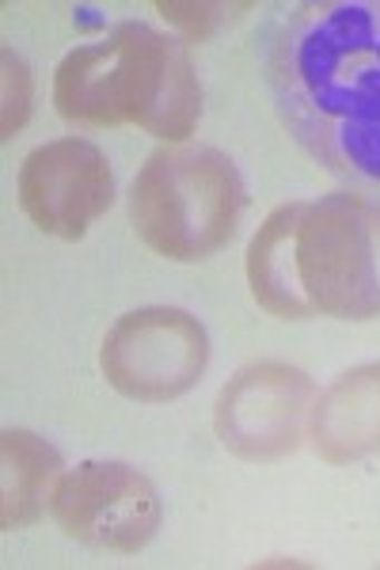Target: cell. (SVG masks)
<instances>
[{
  "instance_id": "13",
  "label": "cell",
  "mask_w": 380,
  "mask_h": 570,
  "mask_svg": "<svg viewBox=\"0 0 380 570\" xmlns=\"http://www.w3.org/2000/svg\"><path fill=\"white\" fill-rule=\"evenodd\" d=\"M156 8H160L164 20H172L191 42L206 39L213 27L225 20V12H233V8H225V4H156Z\"/></svg>"
},
{
  "instance_id": "1",
  "label": "cell",
  "mask_w": 380,
  "mask_h": 570,
  "mask_svg": "<svg viewBox=\"0 0 380 570\" xmlns=\"http://www.w3.org/2000/svg\"><path fill=\"white\" fill-rule=\"evenodd\" d=\"M266 80L293 141L331 176L380 195V0L290 8Z\"/></svg>"
},
{
  "instance_id": "9",
  "label": "cell",
  "mask_w": 380,
  "mask_h": 570,
  "mask_svg": "<svg viewBox=\"0 0 380 570\" xmlns=\"http://www.w3.org/2000/svg\"><path fill=\"white\" fill-rule=\"evenodd\" d=\"M309 441L328 464H354L380 453V362L354 365L316 395Z\"/></svg>"
},
{
  "instance_id": "3",
  "label": "cell",
  "mask_w": 380,
  "mask_h": 570,
  "mask_svg": "<svg viewBox=\"0 0 380 570\" xmlns=\"http://www.w3.org/2000/svg\"><path fill=\"white\" fill-rule=\"evenodd\" d=\"M247 190L236 164L202 145L156 149L129 187V225L148 252L198 263L236 236Z\"/></svg>"
},
{
  "instance_id": "8",
  "label": "cell",
  "mask_w": 380,
  "mask_h": 570,
  "mask_svg": "<svg viewBox=\"0 0 380 570\" xmlns=\"http://www.w3.org/2000/svg\"><path fill=\"white\" fill-rule=\"evenodd\" d=\"M20 206L31 225L58 240H80L115 206V171L88 137H58L27 153Z\"/></svg>"
},
{
  "instance_id": "7",
  "label": "cell",
  "mask_w": 380,
  "mask_h": 570,
  "mask_svg": "<svg viewBox=\"0 0 380 570\" xmlns=\"http://www.w3.org/2000/svg\"><path fill=\"white\" fill-rule=\"evenodd\" d=\"M316 384L285 362H252L221 389L213 426L240 461H277L309 438Z\"/></svg>"
},
{
  "instance_id": "10",
  "label": "cell",
  "mask_w": 380,
  "mask_h": 570,
  "mask_svg": "<svg viewBox=\"0 0 380 570\" xmlns=\"http://www.w3.org/2000/svg\"><path fill=\"white\" fill-rule=\"evenodd\" d=\"M61 453L31 430L0 434V529H27L50 510L61 480Z\"/></svg>"
},
{
  "instance_id": "12",
  "label": "cell",
  "mask_w": 380,
  "mask_h": 570,
  "mask_svg": "<svg viewBox=\"0 0 380 570\" xmlns=\"http://www.w3.org/2000/svg\"><path fill=\"white\" fill-rule=\"evenodd\" d=\"M0 58H4V122H0V134L12 137L31 115V77L8 46L0 50Z\"/></svg>"
},
{
  "instance_id": "4",
  "label": "cell",
  "mask_w": 380,
  "mask_h": 570,
  "mask_svg": "<svg viewBox=\"0 0 380 570\" xmlns=\"http://www.w3.org/2000/svg\"><path fill=\"white\" fill-rule=\"evenodd\" d=\"M301 297L316 316H380V202L361 190H335L304 202L293 233Z\"/></svg>"
},
{
  "instance_id": "2",
  "label": "cell",
  "mask_w": 380,
  "mask_h": 570,
  "mask_svg": "<svg viewBox=\"0 0 380 570\" xmlns=\"http://www.w3.org/2000/svg\"><path fill=\"white\" fill-rule=\"evenodd\" d=\"M53 107L77 130L137 126L183 145L202 118V85L179 39L126 20L65 53L53 72Z\"/></svg>"
},
{
  "instance_id": "5",
  "label": "cell",
  "mask_w": 380,
  "mask_h": 570,
  "mask_svg": "<svg viewBox=\"0 0 380 570\" xmlns=\"http://www.w3.org/2000/svg\"><path fill=\"white\" fill-rule=\"evenodd\" d=\"M210 335L187 308H137L115 320L99 346L107 384L137 403H172L202 381Z\"/></svg>"
},
{
  "instance_id": "11",
  "label": "cell",
  "mask_w": 380,
  "mask_h": 570,
  "mask_svg": "<svg viewBox=\"0 0 380 570\" xmlns=\"http://www.w3.org/2000/svg\"><path fill=\"white\" fill-rule=\"evenodd\" d=\"M304 202H285L259 225V233L247 244V285L259 308H266L277 320H312L316 312L301 297L293 266V233Z\"/></svg>"
},
{
  "instance_id": "6",
  "label": "cell",
  "mask_w": 380,
  "mask_h": 570,
  "mask_svg": "<svg viewBox=\"0 0 380 570\" xmlns=\"http://www.w3.org/2000/svg\"><path fill=\"white\" fill-rule=\"evenodd\" d=\"M50 518L65 537L99 551H142L164 521L160 494L148 475L123 461H85L61 472Z\"/></svg>"
}]
</instances>
